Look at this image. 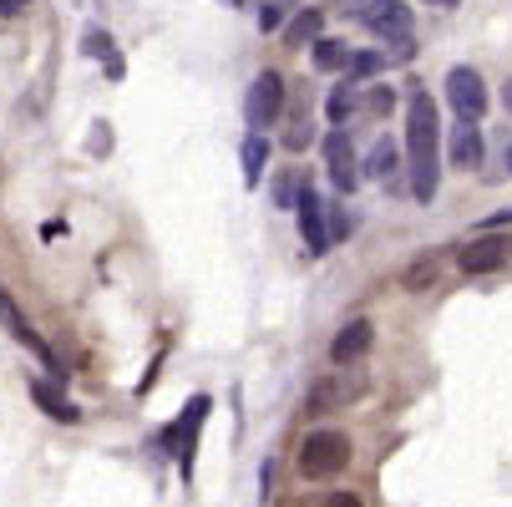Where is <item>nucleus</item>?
I'll list each match as a JSON object with an SVG mask.
<instances>
[{
    "mask_svg": "<svg viewBox=\"0 0 512 507\" xmlns=\"http://www.w3.org/2000/svg\"><path fill=\"white\" fill-rule=\"evenodd\" d=\"M442 122H436L431 92H411L406 102V173H411V198L431 203L442 188Z\"/></svg>",
    "mask_w": 512,
    "mask_h": 507,
    "instance_id": "f257e3e1",
    "label": "nucleus"
},
{
    "mask_svg": "<svg viewBox=\"0 0 512 507\" xmlns=\"http://www.w3.org/2000/svg\"><path fill=\"white\" fill-rule=\"evenodd\" d=\"M350 467V437L345 431H310L305 437V447H300V477H310V482H330V477H340Z\"/></svg>",
    "mask_w": 512,
    "mask_h": 507,
    "instance_id": "f03ea898",
    "label": "nucleus"
},
{
    "mask_svg": "<svg viewBox=\"0 0 512 507\" xmlns=\"http://www.w3.org/2000/svg\"><path fill=\"white\" fill-rule=\"evenodd\" d=\"M360 396H365V371L340 366V371H325V376L310 386L305 411H310V416H330V411H345V406L360 401Z\"/></svg>",
    "mask_w": 512,
    "mask_h": 507,
    "instance_id": "7ed1b4c3",
    "label": "nucleus"
},
{
    "mask_svg": "<svg viewBox=\"0 0 512 507\" xmlns=\"http://www.w3.org/2000/svg\"><path fill=\"white\" fill-rule=\"evenodd\" d=\"M203 421H208V396H193V401H188V416H178L163 437H158V447L173 452L183 482H193V457H198V431H203Z\"/></svg>",
    "mask_w": 512,
    "mask_h": 507,
    "instance_id": "20e7f679",
    "label": "nucleus"
},
{
    "mask_svg": "<svg viewBox=\"0 0 512 507\" xmlns=\"http://www.w3.org/2000/svg\"><path fill=\"white\" fill-rule=\"evenodd\" d=\"M279 112H284V77L279 71H259L244 97V122L254 127V137H264V127H274Z\"/></svg>",
    "mask_w": 512,
    "mask_h": 507,
    "instance_id": "39448f33",
    "label": "nucleus"
},
{
    "mask_svg": "<svg viewBox=\"0 0 512 507\" xmlns=\"http://www.w3.org/2000/svg\"><path fill=\"white\" fill-rule=\"evenodd\" d=\"M0 325L11 330V340H16V345H26V350L41 360V366L51 371V381H66V366L56 360V350H51V345H46V340H41L31 325H26V315H21V310H16V300H11V289H0Z\"/></svg>",
    "mask_w": 512,
    "mask_h": 507,
    "instance_id": "423d86ee",
    "label": "nucleus"
},
{
    "mask_svg": "<svg viewBox=\"0 0 512 507\" xmlns=\"http://www.w3.org/2000/svg\"><path fill=\"white\" fill-rule=\"evenodd\" d=\"M447 97H452V107H457L462 122H477L487 112V87H482V77H477L472 66H452L447 71Z\"/></svg>",
    "mask_w": 512,
    "mask_h": 507,
    "instance_id": "0eeeda50",
    "label": "nucleus"
},
{
    "mask_svg": "<svg viewBox=\"0 0 512 507\" xmlns=\"http://www.w3.org/2000/svg\"><path fill=\"white\" fill-rule=\"evenodd\" d=\"M295 213H300V239H305L310 259H325V254H330V224H325V203H320L310 188H300V203H295Z\"/></svg>",
    "mask_w": 512,
    "mask_h": 507,
    "instance_id": "6e6552de",
    "label": "nucleus"
},
{
    "mask_svg": "<svg viewBox=\"0 0 512 507\" xmlns=\"http://www.w3.org/2000/svg\"><path fill=\"white\" fill-rule=\"evenodd\" d=\"M325 168H330V178H335L340 193H355V188H360V163H355V153H350V132H345V127H335V132L325 137Z\"/></svg>",
    "mask_w": 512,
    "mask_h": 507,
    "instance_id": "1a4fd4ad",
    "label": "nucleus"
},
{
    "mask_svg": "<svg viewBox=\"0 0 512 507\" xmlns=\"http://www.w3.org/2000/svg\"><path fill=\"white\" fill-rule=\"evenodd\" d=\"M512 259V239H502V234H482V239H472L462 254H457V264L467 269V274H492V269H502Z\"/></svg>",
    "mask_w": 512,
    "mask_h": 507,
    "instance_id": "9d476101",
    "label": "nucleus"
},
{
    "mask_svg": "<svg viewBox=\"0 0 512 507\" xmlns=\"http://www.w3.org/2000/svg\"><path fill=\"white\" fill-rule=\"evenodd\" d=\"M360 26L371 36H381V41H406L411 36V11L401 6V0H376V6L360 16Z\"/></svg>",
    "mask_w": 512,
    "mask_h": 507,
    "instance_id": "9b49d317",
    "label": "nucleus"
},
{
    "mask_svg": "<svg viewBox=\"0 0 512 507\" xmlns=\"http://www.w3.org/2000/svg\"><path fill=\"white\" fill-rule=\"evenodd\" d=\"M371 340H376V325H371V320H350V325L330 340V360H335V366H355V360L371 350Z\"/></svg>",
    "mask_w": 512,
    "mask_h": 507,
    "instance_id": "f8f14e48",
    "label": "nucleus"
},
{
    "mask_svg": "<svg viewBox=\"0 0 512 507\" xmlns=\"http://www.w3.org/2000/svg\"><path fill=\"white\" fill-rule=\"evenodd\" d=\"M452 168H482V127L477 122H457L452 127Z\"/></svg>",
    "mask_w": 512,
    "mask_h": 507,
    "instance_id": "ddd939ff",
    "label": "nucleus"
},
{
    "mask_svg": "<svg viewBox=\"0 0 512 507\" xmlns=\"http://www.w3.org/2000/svg\"><path fill=\"white\" fill-rule=\"evenodd\" d=\"M31 401H36L51 421H66V426H77V421H82V406H77V401H66L51 381H31Z\"/></svg>",
    "mask_w": 512,
    "mask_h": 507,
    "instance_id": "4468645a",
    "label": "nucleus"
},
{
    "mask_svg": "<svg viewBox=\"0 0 512 507\" xmlns=\"http://www.w3.org/2000/svg\"><path fill=\"white\" fill-rule=\"evenodd\" d=\"M365 178H376V183L396 188V178H401V148H396L391 137H381L376 148H371V158H365Z\"/></svg>",
    "mask_w": 512,
    "mask_h": 507,
    "instance_id": "2eb2a0df",
    "label": "nucleus"
},
{
    "mask_svg": "<svg viewBox=\"0 0 512 507\" xmlns=\"http://www.w3.org/2000/svg\"><path fill=\"white\" fill-rule=\"evenodd\" d=\"M320 31H325V11L320 6H305L295 21L284 26V46H310V41H320Z\"/></svg>",
    "mask_w": 512,
    "mask_h": 507,
    "instance_id": "dca6fc26",
    "label": "nucleus"
},
{
    "mask_svg": "<svg viewBox=\"0 0 512 507\" xmlns=\"http://www.w3.org/2000/svg\"><path fill=\"white\" fill-rule=\"evenodd\" d=\"M381 66H386V51H355L350 66H345V87H365Z\"/></svg>",
    "mask_w": 512,
    "mask_h": 507,
    "instance_id": "f3484780",
    "label": "nucleus"
},
{
    "mask_svg": "<svg viewBox=\"0 0 512 507\" xmlns=\"http://www.w3.org/2000/svg\"><path fill=\"white\" fill-rule=\"evenodd\" d=\"M350 56H355V51H350L345 41H325V36L315 41V66H320V71H345Z\"/></svg>",
    "mask_w": 512,
    "mask_h": 507,
    "instance_id": "a211bd4d",
    "label": "nucleus"
},
{
    "mask_svg": "<svg viewBox=\"0 0 512 507\" xmlns=\"http://www.w3.org/2000/svg\"><path fill=\"white\" fill-rule=\"evenodd\" d=\"M264 163H269V142H264V137H249V142H244V183H249V188L264 178Z\"/></svg>",
    "mask_w": 512,
    "mask_h": 507,
    "instance_id": "6ab92c4d",
    "label": "nucleus"
},
{
    "mask_svg": "<svg viewBox=\"0 0 512 507\" xmlns=\"http://www.w3.org/2000/svg\"><path fill=\"white\" fill-rule=\"evenodd\" d=\"M355 112H360V87H335V97H330V122L345 127Z\"/></svg>",
    "mask_w": 512,
    "mask_h": 507,
    "instance_id": "aec40b11",
    "label": "nucleus"
},
{
    "mask_svg": "<svg viewBox=\"0 0 512 507\" xmlns=\"http://www.w3.org/2000/svg\"><path fill=\"white\" fill-rule=\"evenodd\" d=\"M87 56L107 61V71H112V77H122V56H117L112 36H102V31H87Z\"/></svg>",
    "mask_w": 512,
    "mask_h": 507,
    "instance_id": "412c9836",
    "label": "nucleus"
},
{
    "mask_svg": "<svg viewBox=\"0 0 512 507\" xmlns=\"http://www.w3.org/2000/svg\"><path fill=\"white\" fill-rule=\"evenodd\" d=\"M310 137H315L310 112H295V122H289V132H284V148H289V153H305V148H310Z\"/></svg>",
    "mask_w": 512,
    "mask_h": 507,
    "instance_id": "4be33fe9",
    "label": "nucleus"
},
{
    "mask_svg": "<svg viewBox=\"0 0 512 507\" xmlns=\"http://www.w3.org/2000/svg\"><path fill=\"white\" fill-rule=\"evenodd\" d=\"M360 92H365V87H360ZM391 102H396V97H391V87H371V92L360 97V112H371V117H386V112H391Z\"/></svg>",
    "mask_w": 512,
    "mask_h": 507,
    "instance_id": "5701e85b",
    "label": "nucleus"
},
{
    "mask_svg": "<svg viewBox=\"0 0 512 507\" xmlns=\"http://www.w3.org/2000/svg\"><path fill=\"white\" fill-rule=\"evenodd\" d=\"M431 279H436V259H431V254H426V259H416V264L406 269V289H426Z\"/></svg>",
    "mask_w": 512,
    "mask_h": 507,
    "instance_id": "b1692460",
    "label": "nucleus"
},
{
    "mask_svg": "<svg viewBox=\"0 0 512 507\" xmlns=\"http://www.w3.org/2000/svg\"><path fill=\"white\" fill-rule=\"evenodd\" d=\"M320 6H330V11H340V16H365V11H371L376 6V0H320Z\"/></svg>",
    "mask_w": 512,
    "mask_h": 507,
    "instance_id": "393cba45",
    "label": "nucleus"
},
{
    "mask_svg": "<svg viewBox=\"0 0 512 507\" xmlns=\"http://www.w3.org/2000/svg\"><path fill=\"white\" fill-rule=\"evenodd\" d=\"M274 203H279V208H295V203H300V188H295V178H289V173L274 183Z\"/></svg>",
    "mask_w": 512,
    "mask_h": 507,
    "instance_id": "a878e982",
    "label": "nucleus"
},
{
    "mask_svg": "<svg viewBox=\"0 0 512 507\" xmlns=\"http://www.w3.org/2000/svg\"><path fill=\"white\" fill-rule=\"evenodd\" d=\"M325 224H330V239L350 234V219H345V208H340V203H325Z\"/></svg>",
    "mask_w": 512,
    "mask_h": 507,
    "instance_id": "bb28decb",
    "label": "nucleus"
},
{
    "mask_svg": "<svg viewBox=\"0 0 512 507\" xmlns=\"http://www.w3.org/2000/svg\"><path fill=\"white\" fill-rule=\"evenodd\" d=\"M284 26V6H269V0H264V6H259V31H279Z\"/></svg>",
    "mask_w": 512,
    "mask_h": 507,
    "instance_id": "cd10ccee",
    "label": "nucleus"
},
{
    "mask_svg": "<svg viewBox=\"0 0 512 507\" xmlns=\"http://www.w3.org/2000/svg\"><path fill=\"white\" fill-rule=\"evenodd\" d=\"M411 56H416V41H411V36H406V41H391V46H386V66H391V61H411Z\"/></svg>",
    "mask_w": 512,
    "mask_h": 507,
    "instance_id": "c85d7f7f",
    "label": "nucleus"
},
{
    "mask_svg": "<svg viewBox=\"0 0 512 507\" xmlns=\"http://www.w3.org/2000/svg\"><path fill=\"white\" fill-rule=\"evenodd\" d=\"M315 507H360V497H355V492H325Z\"/></svg>",
    "mask_w": 512,
    "mask_h": 507,
    "instance_id": "c756f323",
    "label": "nucleus"
},
{
    "mask_svg": "<svg viewBox=\"0 0 512 507\" xmlns=\"http://www.w3.org/2000/svg\"><path fill=\"white\" fill-rule=\"evenodd\" d=\"M31 0H0V16H26Z\"/></svg>",
    "mask_w": 512,
    "mask_h": 507,
    "instance_id": "7c9ffc66",
    "label": "nucleus"
},
{
    "mask_svg": "<svg viewBox=\"0 0 512 507\" xmlns=\"http://www.w3.org/2000/svg\"><path fill=\"white\" fill-rule=\"evenodd\" d=\"M502 102H507V112H512V77L502 82Z\"/></svg>",
    "mask_w": 512,
    "mask_h": 507,
    "instance_id": "2f4dec72",
    "label": "nucleus"
},
{
    "mask_svg": "<svg viewBox=\"0 0 512 507\" xmlns=\"http://www.w3.org/2000/svg\"><path fill=\"white\" fill-rule=\"evenodd\" d=\"M426 6H462V0H426Z\"/></svg>",
    "mask_w": 512,
    "mask_h": 507,
    "instance_id": "473e14b6",
    "label": "nucleus"
},
{
    "mask_svg": "<svg viewBox=\"0 0 512 507\" xmlns=\"http://www.w3.org/2000/svg\"><path fill=\"white\" fill-rule=\"evenodd\" d=\"M218 6H229V11H234V6H244V0H218Z\"/></svg>",
    "mask_w": 512,
    "mask_h": 507,
    "instance_id": "72a5a7b5",
    "label": "nucleus"
},
{
    "mask_svg": "<svg viewBox=\"0 0 512 507\" xmlns=\"http://www.w3.org/2000/svg\"><path fill=\"white\" fill-rule=\"evenodd\" d=\"M269 6H295V0H269Z\"/></svg>",
    "mask_w": 512,
    "mask_h": 507,
    "instance_id": "f704fd0d",
    "label": "nucleus"
},
{
    "mask_svg": "<svg viewBox=\"0 0 512 507\" xmlns=\"http://www.w3.org/2000/svg\"><path fill=\"white\" fill-rule=\"evenodd\" d=\"M507 168H512V148H507Z\"/></svg>",
    "mask_w": 512,
    "mask_h": 507,
    "instance_id": "c9c22d12",
    "label": "nucleus"
}]
</instances>
